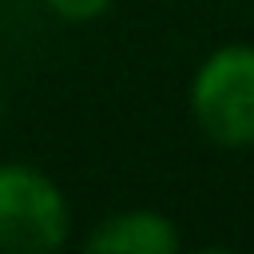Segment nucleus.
Returning a JSON list of instances; mask_svg holds the SVG:
<instances>
[{
	"label": "nucleus",
	"instance_id": "1",
	"mask_svg": "<svg viewBox=\"0 0 254 254\" xmlns=\"http://www.w3.org/2000/svg\"><path fill=\"white\" fill-rule=\"evenodd\" d=\"M198 135L222 151L254 147V44H222L190 75L187 91Z\"/></svg>",
	"mask_w": 254,
	"mask_h": 254
},
{
	"label": "nucleus",
	"instance_id": "2",
	"mask_svg": "<svg viewBox=\"0 0 254 254\" xmlns=\"http://www.w3.org/2000/svg\"><path fill=\"white\" fill-rule=\"evenodd\" d=\"M71 242V202L52 175L32 163H0V250L56 254Z\"/></svg>",
	"mask_w": 254,
	"mask_h": 254
},
{
	"label": "nucleus",
	"instance_id": "3",
	"mask_svg": "<svg viewBox=\"0 0 254 254\" xmlns=\"http://www.w3.org/2000/svg\"><path fill=\"white\" fill-rule=\"evenodd\" d=\"M91 254H175L183 246L179 226L151 206H131L99 218L83 238Z\"/></svg>",
	"mask_w": 254,
	"mask_h": 254
},
{
	"label": "nucleus",
	"instance_id": "4",
	"mask_svg": "<svg viewBox=\"0 0 254 254\" xmlns=\"http://www.w3.org/2000/svg\"><path fill=\"white\" fill-rule=\"evenodd\" d=\"M44 4L64 24H87V20H99L111 8V0H44Z\"/></svg>",
	"mask_w": 254,
	"mask_h": 254
},
{
	"label": "nucleus",
	"instance_id": "5",
	"mask_svg": "<svg viewBox=\"0 0 254 254\" xmlns=\"http://www.w3.org/2000/svg\"><path fill=\"white\" fill-rule=\"evenodd\" d=\"M0 115H4V87H0Z\"/></svg>",
	"mask_w": 254,
	"mask_h": 254
}]
</instances>
